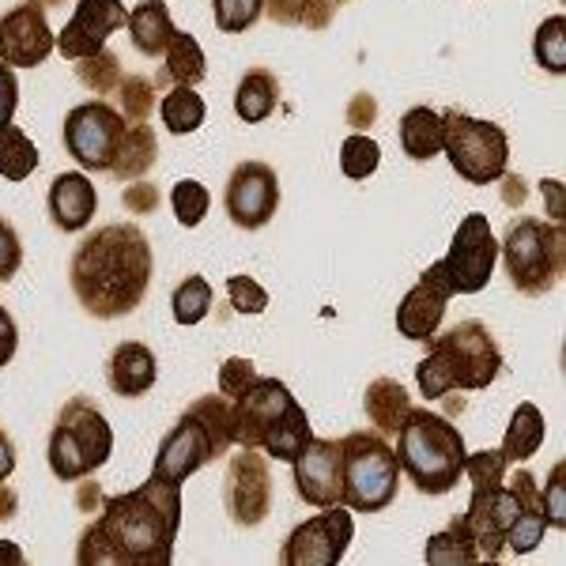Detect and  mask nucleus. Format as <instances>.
<instances>
[{"instance_id":"obj_43","label":"nucleus","mask_w":566,"mask_h":566,"mask_svg":"<svg viewBox=\"0 0 566 566\" xmlns=\"http://www.w3.org/2000/svg\"><path fill=\"white\" fill-rule=\"evenodd\" d=\"M566 469L563 464H555L552 476H547L544 491H541V502H544V514H547V525L552 528H566Z\"/></svg>"},{"instance_id":"obj_21","label":"nucleus","mask_w":566,"mask_h":566,"mask_svg":"<svg viewBox=\"0 0 566 566\" xmlns=\"http://www.w3.org/2000/svg\"><path fill=\"white\" fill-rule=\"evenodd\" d=\"M98 208V193L91 186V178L84 170H65L50 181V193H45V212H50V223L65 234L84 231Z\"/></svg>"},{"instance_id":"obj_39","label":"nucleus","mask_w":566,"mask_h":566,"mask_svg":"<svg viewBox=\"0 0 566 566\" xmlns=\"http://www.w3.org/2000/svg\"><path fill=\"white\" fill-rule=\"evenodd\" d=\"M212 12L223 34H242L264 15V0H212Z\"/></svg>"},{"instance_id":"obj_10","label":"nucleus","mask_w":566,"mask_h":566,"mask_svg":"<svg viewBox=\"0 0 566 566\" xmlns=\"http://www.w3.org/2000/svg\"><path fill=\"white\" fill-rule=\"evenodd\" d=\"M344 453V506L355 514H378L397 502L400 464L386 434L352 431L340 438Z\"/></svg>"},{"instance_id":"obj_36","label":"nucleus","mask_w":566,"mask_h":566,"mask_svg":"<svg viewBox=\"0 0 566 566\" xmlns=\"http://www.w3.org/2000/svg\"><path fill=\"white\" fill-rule=\"evenodd\" d=\"M170 208H175V219L181 227H200L212 208V197H208V186L197 178H181L170 189Z\"/></svg>"},{"instance_id":"obj_29","label":"nucleus","mask_w":566,"mask_h":566,"mask_svg":"<svg viewBox=\"0 0 566 566\" xmlns=\"http://www.w3.org/2000/svg\"><path fill=\"white\" fill-rule=\"evenodd\" d=\"M205 76H208V57H205V50H200V42L193 34L175 31L167 53H163V80H170L175 87H197Z\"/></svg>"},{"instance_id":"obj_20","label":"nucleus","mask_w":566,"mask_h":566,"mask_svg":"<svg viewBox=\"0 0 566 566\" xmlns=\"http://www.w3.org/2000/svg\"><path fill=\"white\" fill-rule=\"evenodd\" d=\"M450 298H453V291H450V283H446L442 269H438V261H434L431 269L423 272V280H419L416 287L400 298L397 333L405 336V340L427 344L438 333V325H442L446 303H450Z\"/></svg>"},{"instance_id":"obj_22","label":"nucleus","mask_w":566,"mask_h":566,"mask_svg":"<svg viewBox=\"0 0 566 566\" xmlns=\"http://www.w3.org/2000/svg\"><path fill=\"white\" fill-rule=\"evenodd\" d=\"M155 378H159V359H155V352L148 344L140 340H125L117 344L114 352H109L106 359V381L109 389L117 392V397H144V392H151Z\"/></svg>"},{"instance_id":"obj_35","label":"nucleus","mask_w":566,"mask_h":566,"mask_svg":"<svg viewBox=\"0 0 566 566\" xmlns=\"http://www.w3.org/2000/svg\"><path fill=\"white\" fill-rule=\"evenodd\" d=\"M533 57L552 76H566V15H552V20L536 27Z\"/></svg>"},{"instance_id":"obj_48","label":"nucleus","mask_w":566,"mask_h":566,"mask_svg":"<svg viewBox=\"0 0 566 566\" xmlns=\"http://www.w3.org/2000/svg\"><path fill=\"white\" fill-rule=\"evenodd\" d=\"M374 98L370 95H355L352 106H348V122L355 125V129H367V125H374Z\"/></svg>"},{"instance_id":"obj_19","label":"nucleus","mask_w":566,"mask_h":566,"mask_svg":"<svg viewBox=\"0 0 566 566\" xmlns=\"http://www.w3.org/2000/svg\"><path fill=\"white\" fill-rule=\"evenodd\" d=\"M53 50H57V39L45 23L42 4L27 0L0 15V61L8 69H39Z\"/></svg>"},{"instance_id":"obj_17","label":"nucleus","mask_w":566,"mask_h":566,"mask_svg":"<svg viewBox=\"0 0 566 566\" xmlns=\"http://www.w3.org/2000/svg\"><path fill=\"white\" fill-rule=\"evenodd\" d=\"M295 491L306 506L328 510L344 506V453L340 438H310V446L295 461Z\"/></svg>"},{"instance_id":"obj_3","label":"nucleus","mask_w":566,"mask_h":566,"mask_svg":"<svg viewBox=\"0 0 566 566\" xmlns=\"http://www.w3.org/2000/svg\"><path fill=\"white\" fill-rule=\"evenodd\" d=\"M151 242L136 223H106L76 245L69 283L76 303L98 322L129 317L151 287Z\"/></svg>"},{"instance_id":"obj_51","label":"nucleus","mask_w":566,"mask_h":566,"mask_svg":"<svg viewBox=\"0 0 566 566\" xmlns=\"http://www.w3.org/2000/svg\"><path fill=\"white\" fill-rule=\"evenodd\" d=\"M0 563H23V552L12 541H0Z\"/></svg>"},{"instance_id":"obj_47","label":"nucleus","mask_w":566,"mask_h":566,"mask_svg":"<svg viewBox=\"0 0 566 566\" xmlns=\"http://www.w3.org/2000/svg\"><path fill=\"white\" fill-rule=\"evenodd\" d=\"M15 348H20V328H15L12 314L0 306V367H8V363H12Z\"/></svg>"},{"instance_id":"obj_33","label":"nucleus","mask_w":566,"mask_h":566,"mask_svg":"<svg viewBox=\"0 0 566 566\" xmlns=\"http://www.w3.org/2000/svg\"><path fill=\"white\" fill-rule=\"evenodd\" d=\"M159 114H163V125H167V133L189 136V133H197L200 125H205L208 106H205V98H200L193 87H175L170 95H163Z\"/></svg>"},{"instance_id":"obj_30","label":"nucleus","mask_w":566,"mask_h":566,"mask_svg":"<svg viewBox=\"0 0 566 566\" xmlns=\"http://www.w3.org/2000/svg\"><path fill=\"white\" fill-rule=\"evenodd\" d=\"M348 0H264V12L283 27H306V31H325L336 20V12Z\"/></svg>"},{"instance_id":"obj_46","label":"nucleus","mask_w":566,"mask_h":566,"mask_svg":"<svg viewBox=\"0 0 566 566\" xmlns=\"http://www.w3.org/2000/svg\"><path fill=\"white\" fill-rule=\"evenodd\" d=\"M15 106H20V80H15V72L0 61V125L12 122Z\"/></svg>"},{"instance_id":"obj_18","label":"nucleus","mask_w":566,"mask_h":566,"mask_svg":"<svg viewBox=\"0 0 566 566\" xmlns=\"http://www.w3.org/2000/svg\"><path fill=\"white\" fill-rule=\"evenodd\" d=\"M129 23V8L122 0H80L72 20L61 27L57 50L65 61H84L106 50L109 34Z\"/></svg>"},{"instance_id":"obj_2","label":"nucleus","mask_w":566,"mask_h":566,"mask_svg":"<svg viewBox=\"0 0 566 566\" xmlns=\"http://www.w3.org/2000/svg\"><path fill=\"white\" fill-rule=\"evenodd\" d=\"M510 461L502 450H480L464 458V476L472 483V499L464 510L472 541H476L480 559L499 563L506 552L528 555L544 541L547 514L541 502V483L533 472L517 469L514 480H506Z\"/></svg>"},{"instance_id":"obj_9","label":"nucleus","mask_w":566,"mask_h":566,"mask_svg":"<svg viewBox=\"0 0 566 566\" xmlns=\"http://www.w3.org/2000/svg\"><path fill=\"white\" fill-rule=\"evenodd\" d=\"M502 261L506 276L522 295L541 298L563 280L566 269V239L559 223H544L536 216H522L510 223L502 239Z\"/></svg>"},{"instance_id":"obj_28","label":"nucleus","mask_w":566,"mask_h":566,"mask_svg":"<svg viewBox=\"0 0 566 566\" xmlns=\"http://www.w3.org/2000/svg\"><path fill=\"white\" fill-rule=\"evenodd\" d=\"M400 148L408 159L427 163L442 151V114L431 106H412L400 117Z\"/></svg>"},{"instance_id":"obj_1","label":"nucleus","mask_w":566,"mask_h":566,"mask_svg":"<svg viewBox=\"0 0 566 566\" xmlns=\"http://www.w3.org/2000/svg\"><path fill=\"white\" fill-rule=\"evenodd\" d=\"M181 528V488L148 483L103 502L98 517L80 533V566H170Z\"/></svg>"},{"instance_id":"obj_26","label":"nucleus","mask_w":566,"mask_h":566,"mask_svg":"<svg viewBox=\"0 0 566 566\" xmlns=\"http://www.w3.org/2000/svg\"><path fill=\"white\" fill-rule=\"evenodd\" d=\"M547 438V423H544V412L533 405V400H522L510 416V427H506V438H502V458L510 464L514 461H528L536 450L544 446Z\"/></svg>"},{"instance_id":"obj_8","label":"nucleus","mask_w":566,"mask_h":566,"mask_svg":"<svg viewBox=\"0 0 566 566\" xmlns=\"http://www.w3.org/2000/svg\"><path fill=\"white\" fill-rule=\"evenodd\" d=\"M114 453V431H109L103 408L91 397H72L61 405L57 423H53L45 461L61 483H76L98 472Z\"/></svg>"},{"instance_id":"obj_16","label":"nucleus","mask_w":566,"mask_h":566,"mask_svg":"<svg viewBox=\"0 0 566 566\" xmlns=\"http://www.w3.org/2000/svg\"><path fill=\"white\" fill-rule=\"evenodd\" d=\"M223 208L231 216L234 227L242 231H261L280 208V178L269 163H239L227 178V193H223Z\"/></svg>"},{"instance_id":"obj_4","label":"nucleus","mask_w":566,"mask_h":566,"mask_svg":"<svg viewBox=\"0 0 566 566\" xmlns=\"http://www.w3.org/2000/svg\"><path fill=\"white\" fill-rule=\"evenodd\" d=\"M234 412V446L261 450L264 458L291 464L310 446V416L295 400V392L280 378H258L242 397L231 400Z\"/></svg>"},{"instance_id":"obj_7","label":"nucleus","mask_w":566,"mask_h":566,"mask_svg":"<svg viewBox=\"0 0 566 566\" xmlns=\"http://www.w3.org/2000/svg\"><path fill=\"white\" fill-rule=\"evenodd\" d=\"M397 464L408 472L419 495H450L464 476V458L469 446L464 434L438 412H423L412 408L397 431Z\"/></svg>"},{"instance_id":"obj_12","label":"nucleus","mask_w":566,"mask_h":566,"mask_svg":"<svg viewBox=\"0 0 566 566\" xmlns=\"http://www.w3.org/2000/svg\"><path fill=\"white\" fill-rule=\"evenodd\" d=\"M125 129H129V122L122 117V109L98 98V103H80L69 109L65 125H61V140H65V151L84 170L109 175V163H114Z\"/></svg>"},{"instance_id":"obj_24","label":"nucleus","mask_w":566,"mask_h":566,"mask_svg":"<svg viewBox=\"0 0 566 566\" xmlns=\"http://www.w3.org/2000/svg\"><path fill=\"white\" fill-rule=\"evenodd\" d=\"M363 412H367L378 434H397L405 416L412 412V397H408V389L400 381L374 378L367 392H363Z\"/></svg>"},{"instance_id":"obj_23","label":"nucleus","mask_w":566,"mask_h":566,"mask_svg":"<svg viewBox=\"0 0 566 566\" xmlns=\"http://www.w3.org/2000/svg\"><path fill=\"white\" fill-rule=\"evenodd\" d=\"M129 39L136 45V53L144 57H163L167 53L170 39H175V20H170L167 0H140V4L129 12Z\"/></svg>"},{"instance_id":"obj_41","label":"nucleus","mask_w":566,"mask_h":566,"mask_svg":"<svg viewBox=\"0 0 566 566\" xmlns=\"http://www.w3.org/2000/svg\"><path fill=\"white\" fill-rule=\"evenodd\" d=\"M227 295H231V306L239 310V314H264L269 310V291L261 287L258 280L250 276H231L227 280Z\"/></svg>"},{"instance_id":"obj_37","label":"nucleus","mask_w":566,"mask_h":566,"mask_svg":"<svg viewBox=\"0 0 566 566\" xmlns=\"http://www.w3.org/2000/svg\"><path fill=\"white\" fill-rule=\"evenodd\" d=\"M76 76H80V84L91 87L95 95H114L117 87H122V61L114 57L109 50L103 53H95V57H84V61H76Z\"/></svg>"},{"instance_id":"obj_31","label":"nucleus","mask_w":566,"mask_h":566,"mask_svg":"<svg viewBox=\"0 0 566 566\" xmlns=\"http://www.w3.org/2000/svg\"><path fill=\"white\" fill-rule=\"evenodd\" d=\"M39 170V148L20 125H0V178L4 181H27Z\"/></svg>"},{"instance_id":"obj_38","label":"nucleus","mask_w":566,"mask_h":566,"mask_svg":"<svg viewBox=\"0 0 566 566\" xmlns=\"http://www.w3.org/2000/svg\"><path fill=\"white\" fill-rule=\"evenodd\" d=\"M378 163H381V148H378V140H370V136L355 133L340 144V170L352 181L370 178L374 170H378Z\"/></svg>"},{"instance_id":"obj_5","label":"nucleus","mask_w":566,"mask_h":566,"mask_svg":"<svg viewBox=\"0 0 566 566\" xmlns=\"http://www.w3.org/2000/svg\"><path fill=\"white\" fill-rule=\"evenodd\" d=\"M502 374V352L483 322H458L427 340V355L416 367L419 392L427 400L446 397L450 389L483 392Z\"/></svg>"},{"instance_id":"obj_34","label":"nucleus","mask_w":566,"mask_h":566,"mask_svg":"<svg viewBox=\"0 0 566 566\" xmlns=\"http://www.w3.org/2000/svg\"><path fill=\"white\" fill-rule=\"evenodd\" d=\"M212 283L205 276H186L170 295V314H175L178 325H200L208 314H212Z\"/></svg>"},{"instance_id":"obj_53","label":"nucleus","mask_w":566,"mask_h":566,"mask_svg":"<svg viewBox=\"0 0 566 566\" xmlns=\"http://www.w3.org/2000/svg\"><path fill=\"white\" fill-rule=\"evenodd\" d=\"M34 4H42V8H53V4H61V0H34Z\"/></svg>"},{"instance_id":"obj_15","label":"nucleus","mask_w":566,"mask_h":566,"mask_svg":"<svg viewBox=\"0 0 566 566\" xmlns=\"http://www.w3.org/2000/svg\"><path fill=\"white\" fill-rule=\"evenodd\" d=\"M223 506L239 528H253L272 510V472L261 450H242L227 464L223 476Z\"/></svg>"},{"instance_id":"obj_11","label":"nucleus","mask_w":566,"mask_h":566,"mask_svg":"<svg viewBox=\"0 0 566 566\" xmlns=\"http://www.w3.org/2000/svg\"><path fill=\"white\" fill-rule=\"evenodd\" d=\"M442 155L461 181L495 186L510 167V136L502 125L480 122V117L450 106L442 114Z\"/></svg>"},{"instance_id":"obj_45","label":"nucleus","mask_w":566,"mask_h":566,"mask_svg":"<svg viewBox=\"0 0 566 566\" xmlns=\"http://www.w3.org/2000/svg\"><path fill=\"white\" fill-rule=\"evenodd\" d=\"M122 200H125V208H129V212L148 216V212L159 208V189H155V181H133V186L122 193Z\"/></svg>"},{"instance_id":"obj_44","label":"nucleus","mask_w":566,"mask_h":566,"mask_svg":"<svg viewBox=\"0 0 566 566\" xmlns=\"http://www.w3.org/2000/svg\"><path fill=\"white\" fill-rule=\"evenodd\" d=\"M23 264V245H20V234L8 219H0V283L15 280Z\"/></svg>"},{"instance_id":"obj_52","label":"nucleus","mask_w":566,"mask_h":566,"mask_svg":"<svg viewBox=\"0 0 566 566\" xmlns=\"http://www.w3.org/2000/svg\"><path fill=\"white\" fill-rule=\"evenodd\" d=\"M98 502V488L95 483H84V491H80V506H95Z\"/></svg>"},{"instance_id":"obj_13","label":"nucleus","mask_w":566,"mask_h":566,"mask_svg":"<svg viewBox=\"0 0 566 566\" xmlns=\"http://www.w3.org/2000/svg\"><path fill=\"white\" fill-rule=\"evenodd\" d=\"M499 261V242L495 231H491L488 216L469 212L453 231V245L438 269H442L446 283H450L453 295H480L491 283V272H495Z\"/></svg>"},{"instance_id":"obj_40","label":"nucleus","mask_w":566,"mask_h":566,"mask_svg":"<svg viewBox=\"0 0 566 566\" xmlns=\"http://www.w3.org/2000/svg\"><path fill=\"white\" fill-rule=\"evenodd\" d=\"M122 117L125 122H144L151 117V106H155V80L148 76H125L122 80Z\"/></svg>"},{"instance_id":"obj_6","label":"nucleus","mask_w":566,"mask_h":566,"mask_svg":"<svg viewBox=\"0 0 566 566\" xmlns=\"http://www.w3.org/2000/svg\"><path fill=\"white\" fill-rule=\"evenodd\" d=\"M231 450H234L231 400H227L223 392H208V397L193 400V405L178 416V423L170 427L167 438L159 442L151 476L181 488L193 472H200L205 464H212L219 458H227Z\"/></svg>"},{"instance_id":"obj_25","label":"nucleus","mask_w":566,"mask_h":566,"mask_svg":"<svg viewBox=\"0 0 566 566\" xmlns=\"http://www.w3.org/2000/svg\"><path fill=\"white\" fill-rule=\"evenodd\" d=\"M155 159H159V140H155L151 125L133 122L129 129H125L122 144H117V155H114V163H109V175L117 181H136L155 167Z\"/></svg>"},{"instance_id":"obj_27","label":"nucleus","mask_w":566,"mask_h":566,"mask_svg":"<svg viewBox=\"0 0 566 566\" xmlns=\"http://www.w3.org/2000/svg\"><path fill=\"white\" fill-rule=\"evenodd\" d=\"M280 106V80L269 69H250L234 87V114L245 125H258L264 117H272V109Z\"/></svg>"},{"instance_id":"obj_32","label":"nucleus","mask_w":566,"mask_h":566,"mask_svg":"<svg viewBox=\"0 0 566 566\" xmlns=\"http://www.w3.org/2000/svg\"><path fill=\"white\" fill-rule=\"evenodd\" d=\"M427 563L431 566H464V563H480L476 541H472L464 517H453L442 533H434L427 541Z\"/></svg>"},{"instance_id":"obj_49","label":"nucleus","mask_w":566,"mask_h":566,"mask_svg":"<svg viewBox=\"0 0 566 566\" xmlns=\"http://www.w3.org/2000/svg\"><path fill=\"white\" fill-rule=\"evenodd\" d=\"M15 472V442L8 438V431H0V483Z\"/></svg>"},{"instance_id":"obj_50","label":"nucleus","mask_w":566,"mask_h":566,"mask_svg":"<svg viewBox=\"0 0 566 566\" xmlns=\"http://www.w3.org/2000/svg\"><path fill=\"white\" fill-rule=\"evenodd\" d=\"M15 510H20V499H15V491L8 488V483H0V522L15 517Z\"/></svg>"},{"instance_id":"obj_42","label":"nucleus","mask_w":566,"mask_h":566,"mask_svg":"<svg viewBox=\"0 0 566 566\" xmlns=\"http://www.w3.org/2000/svg\"><path fill=\"white\" fill-rule=\"evenodd\" d=\"M261 374H258V367H253L250 359H227L223 367H219V392H223L227 400H234V397H242L245 389L258 381Z\"/></svg>"},{"instance_id":"obj_14","label":"nucleus","mask_w":566,"mask_h":566,"mask_svg":"<svg viewBox=\"0 0 566 566\" xmlns=\"http://www.w3.org/2000/svg\"><path fill=\"white\" fill-rule=\"evenodd\" d=\"M355 536V517L348 506H328L317 517H310L280 547L283 566H336L348 555V544Z\"/></svg>"}]
</instances>
